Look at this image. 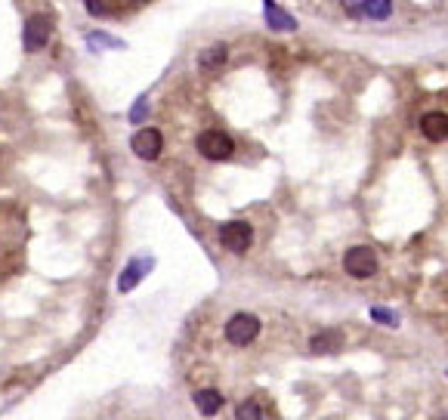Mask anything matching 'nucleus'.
Returning <instances> with one entry per match:
<instances>
[{"label":"nucleus","mask_w":448,"mask_h":420,"mask_svg":"<svg viewBox=\"0 0 448 420\" xmlns=\"http://www.w3.org/2000/svg\"><path fill=\"white\" fill-rule=\"evenodd\" d=\"M257 334H260V319L250 312H238L226 322V340L232 347H248V343L257 340Z\"/></svg>","instance_id":"f257e3e1"},{"label":"nucleus","mask_w":448,"mask_h":420,"mask_svg":"<svg viewBox=\"0 0 448 420\" xmlns=\"http://www.w3.org/2000/svg\"><path fill=\"white\" fill-rule=\"evenodd\" d=\"M198 152L208 158V161H226L235 152V143H232V136H226L223 130H204L198 136Z\"/></svg>","instance_id":"f03ea898"},{"label":"nucleus","mask_w":448,"mask_h":420,"mask_svg":"<svg viewBox=\"0 0 448 420\" xmlns=\"http://www.w3.org/2000/svg\"><path fill=\"white\" fill-rule=\"evenodd\" d=\"M50 34H53V22L46 19L44 13H34L28 16L25 22V31H22V43L28 53H41L46 43H50Z\"/></svg>","instance_id":"7ed1b4c3"},{"label":"nucleus","mask_w":448,"mask_h":420,"mask_svg":"<svg viewBox=\"0 0 448 420\" xmlns=\"http://www.w3.org/2000/svg\"><path fill=\"white\" fill-rule=\"evenodd\" d=\"M343 269L352 275V278H368L377 272V257L375 250L365 247V245H356L347 250V257H343Z\"/></svg>","instance_id":"20e7f679"},{"label":"nucleus","mask_w":448,"mask_h":420,"mask_svg":"<svg viewBox=\"0 0 448 420\" xmlns=\"http://www.w3.org/2000/svg\"><path fill=\"white\" fill-rule=\"evenodd\" d=\"M220 241H223V247L232 250V254H245L250 247V241H254V232H250V226L245 220H232L220 229Z\"/></svg>","instance_id":"39448f33"},{"label":"nucleus","mask_w":448,"mask_h":420,"mask_svg":"<svg viewBox=\"0 0 448 420\" xmlns=\"http://www.w3.org/2000/svg\"><path fill=\"white\" fill-rule=\"evenodd\" d=\"M130 148H133V155L143 158V161H155L164 148V139L155 127H143L133 133V139H130Z\"/></svg>","instance_id":"423d86ee"},{"label":"nucleus","mask_w":448,"mask_h":420,"mask_svg":"<svg viewBox=\"0 0 448 420\" xmlns=\"http://www.w3.org/2000/svg\"><path fill=\"white\" fill-rule=\"evenodd\" d=\"M152 266H155L152 257H136V260H130V263L124 266V272H121V278H118V291H121V294L133 291V287L143 282L148 272H152Z\"/></svg>","instance_id":"0eeeda50"},{"label":"nucleus","mask_w":448,"mask_h":420,"mask_svg":"<svg viewBox=\"0 0 448 420\" xmlns=\"http://www.w3.org/2000/svg\"><path fill=\"white\" fill-rule=\"evenodd\" d=\"M263 13H266L269 28H275V31H294L297 28V19L291 13H285L275 0H263Z\"/></svg>","instance_id":"6e6552de"},{"label":"nucleus","mask_w":448,"mask_h":420,"mask_svg":"<svg viewBox=\"0 0 448 420\" xmlns=\"http://www.w3.org/2000/svg\"><path fill=\"white\" fill-rule=\"evenodd\" d=\"M421 130H424V136L430 139V143H442V139L448 136V115H442V111H430V115L421 118Z\"/></svg>","instance_id":"1a4fd4ad"},{"label":"nucleus","mask_w":448,"mask_h":420,"mask_svg":"<svg viewBox=\"0 0 448 420\" xmlns=\"http://www.w3.org/2000/svg\"><path fill=\"white\" fill-rule=\"evenodd\" d=\"M226 59H229V46L226 43H213V46H208V50L198 56V65L204 71H217Z\"/></svg>","instance_id":"9d476101"},{"label":"nucleus","mask_w":448,"mask_h":420,"mask_svg":"<svg viewBox=\"0 0 448 420\" xmlns=\"http://www.w3.org/2000/svg\"><path fill=\"white\" fill-rule=\"evenodd\" d=\"M195 408H198L201 414H217L220 408H223V396L217 393V389H198L195 393Z\"/></svg>","instance_id":"9b49d317"},{"label":"nucleus","mask_w":448,"mask_h":420,"mask_svg":"<svg viewBox=\"0 0 448 420\" xmlns=\"http://www.w3.org/2000/svg\"><path fill=\"white\" fill-rule=\"evenodd\" d=\"M359 13L380 22V19H390V13H393V0H362Z\"/></svg>","instance_id":"f8f14e48"},{"label":"nucleus","mask_w":448,"mask_h":420,"mask_svg":"<svg viewBox=\"0 0 448 420\" xmlns=\"http://www.w3.org/2000/svg\"><path fill=\"white\" fill-rule=\"evenodd\" d=\"M310 347H312V352H334L337 347H343V334H340V331H325V334H315Z\"/></svg>","instance_id":"ddd939ff"},{"label":"nucleus","mask_w":448,"mask_h":420,"mask_svg":"<svg viewBox=\"0 0 448 420\" xmlns=\"http://www.w3.org/2000/svg\"><path fill=\"white\" fill-rule=\"evenodd\" d=\"M87 43L93 46V50H99V46H111V50H124V41H118V37H111V34H102V31L87 34Z\"/></svg>","instance_id":"4468645a"},{"label":"nucleus","mask_w":448,"mask_h":420,"mask_svg":"<svg viewBox=\"0 0 448 420\" xmlns=\"http://www.w3.org/2000/svg\"><path fill=\"white\" fill-rule=\"evenodd\" d=\"M83 6H87V13L90 16H96V19H102V16H108V0H83Z\"/></svg>","instance_id":"2eb2a0df"},{"label":"nucleus","mask_w":448,"mask_h":420,"mask_svg":"<svg viewBox=\"0 0 448 420\" xmlns=\"http://www.w3.org/2000/svg\"><path fill=\"white\" fill-rule=\"evenodd\" d=\"M371 319H377L380 324H399V315L384 309V306H375V309H371Z\"/></svg>","instance_id":"dca6fc26"},{"label":"nucleus","mask_w":448,"mask_h":420,"mask_svg":"<svg viewBox=\"0 0 448 420\" xmlns=\"http://www.w3.org/2000/svg\"><path fill=\"white\" fill-rule=\"evenodd\" d=\"M241 420L245 417H263V411H260V405H254V402H245V405H238V411H235Z\"/></svg>","instance_id":"f3484780"},{"label":"nucleus","mask_w":448,"mask_h":420,"mask_svg":"<svg viewBox=\"0 0 448 420\" xmlns=\"http://www.w3.org/2000/svg\"><path fill=\"white\" fill-rule=\"evenodd\" d=\"M143 118H146V96H139L136 106H133V111H130V121H133V124H139Z\"/></svg>","instance_id":"a211bd4d"}]
</instances>
